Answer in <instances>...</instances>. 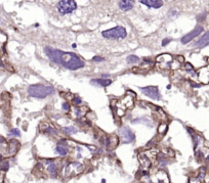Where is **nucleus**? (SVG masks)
<instances>
[{"instance_id":"nucleus-1","label":"nucleus","mask_w":209,"mask_h":183,"mask_svg":"<svg viewBox=\"0 0 209 183\" xmlns=\"http://www.w3.org/2000/svg\"><path fill=\"white\" fill-rule=\"evenodd\" d=\"M44 51L50 60H52L56 63H59V65H62L69 70L75 71L84 67V62L75 53L65 52V51L54 49L49 46L44 48Z\"/></svg>"},{"instance_id":"nucleus-2","label":"nucleus","mask_w":209,"mask_h":183,"mask_svg":"<svg viewBox=\"0 0 209 183\" xmlns=\"http://www.w3.org/2000/svg\"><path fill=\"white\" fill-rule=\"evenodd\" d=\"M53 92H54L53 87H51V86H45L42 84L31 85L29 86L28 88L29 95L36 98H45L46 96L52 94Z\"/></svg>"},{"instance_id":"nucleus-3","label":"nucleus","mask_w":209,"mask_h":183,"mask_svg":"<svg viewBox=\"0 0 209 183\" xmlns=\"http://www.w3.org/2000/svg\"><path fill=\"white\" fill-rule=\"evenodd\" d=\"M158 158V152L156 150H148L139 153V161L144 171H148L153 166V163Z\"/></svg>"},{"instance_id":"nucleus-4","label":"nucleus","mask_w":209,"mask_h":183,"mask_svg":"<svg viewBox=\"0 0 209 183\" xmlns=\"http://www.w3.org/2000/svg\"><path fill=\"white\" fill-rule=\"evenodd\" d=\"M102 35L106 39H123L127 36V32L125 30V28L118 26V27L104 31Z\"/></svg>"},{"instance_id":"nucleus-5","label":"nucleus","mask_w":209,"mask_h":183,"mask_svg":"<svg viewBox=\"0 0 209 183\" xmlns=\"http://www.w3.org/2000/svg\"><path fill=\"white\" fill-rule=\"evenodd\" d=\"M56 8L61 14H69L77 8V4L74 0H61L57 2Z\"/></svg>"},{"instance_id":"nucleus-6","label":"nucleus","mask_w":209,"mask_h":183,"mask_svg":"<svg viewBox=\"0 0 209 183\" xmlns=\"http://www.w3.org/2000/svg\"><path fill=\"white\" fill-rule=\"evenodd\" d=\"M133 99H134V97H132V96L126 95L116 105V113H117V115L119 116V117L124 116L125 113H126V110H128V108H131L133 107V104H134Z\"/></svg>"},{"instance_id":"nucleus-7","label":"nucleus","mask_w":209,"mask_h":183,"mask_svg":"<svg viewBox=\"0 0 209 183\" xmlns=\"http://www.w3.org/2000/svg\"><path fill=\"white\" fill-rule=\"evenodd\" d=\"M84 171V165L79 162H72L65 168L66 177H74Z\"/></svg>"},{"instance_id":"nucleus-8","label":"nucleus","mask_w":209,"mask_h":183,"mask_svg":"<svg viewBox=\"0 0 209 183\" xmlns=\"http://www.w3.org/2000/svg\"><path fill=\"white\" fill-rule=\"evenodd\" d=\"M57 162L54 160H41L40 166H42L45 171L50 175L51 177H56L59 171V166H57Z\"/></svg>"},{"instance_id":"nucleus-9","label":"nucleus","mask_w":209,"mask_h":183,"mask_svg":"<svg viewBox=\"0 0 209 183\" xmlns=\"http://www.w3.org/2000/svg\"><path fill=\"white\" fill-rule=\"evenodd\" d=\"M120 139L121 142L124 144L131 143L136 139V135L132 132V130H130L128 127H122L120 129Z\"/></svg>"},{"instance_id":"nucleus-10","label":"nucleus","mask_w":209,"mask_h":183,"mask_svg":"<svg viewBox=\"0 0 209 183\" xmlns=\"http://www.w3.org/2000/svg\"><path fill=\"white\" fill-rule=\"evenodd\" d=\"M150 183H170L168 175L163 170H159L150 177Z\"/></svg>"},{"instance_id":"nucleus-11","label":"nucleus","mask_w":209,"mask_h":183,"mask_svg":"<svg viewBox=\"0 0 209 183\" xmlns=\"http://www.w3.org/2000/svg\"><path fill=\"white\" fill-rule=\"evenodd\" d=\"M140 90H141V92H143L144 95H147L148 97H150V98H152V99H155V100H159V99L161 98V96H160L159 89H158V87H156V86H148V87H140Z\"/></svg>"},{"instance_id":"nucleus-12","label":"nucleus","mask_w":209,"mask_h":183,"mask_svg":"<svg viewBox=\"0 0 209 183\" xmlns=\"http://www.w3.org/2000/svg\"><path fill=\"white\" fill-rule=\"evenodd\" d=\"M203 31H204V28L202 27V26H197V27H196L192 32H190L189 34H186V36H184V37L182 38V44L189 43L190 41H192L193 39H194V38L198 37L199 35H200Z\"/></svg>"},{"instance_id":"nucleus-13","label":"nucleus","mask_w":209,"mask_h":183,"mask_svg":"<svg viewBox=\"0 0 209 183\" xmlns=\"http://www.w3.org/2000/svg\"><path fill=\"white\" fill-rule=\"evenodd\" d=\"M156 60L159 65L165 67V68H170L171 63H172V56L170 55V54H166V53L161 54V55H159L158 57H157Z\"/></svg>"},{"instance_id":"nucleus-14","label":"nucleus","mask_w":209,"mask_h":183,"mask_svg":"<svg viewBox=\"0 0 209 183\" xmlns=\"http://www.w3.org/2000/svg\"><path fill=\"white\" fill-rule=\"evenodd\" d=\"M198 78L201 83L208 84L209 83V66L204 67L198 71Z\"/></svg>"},{"instance_id":"nucleus-15","label":"nucleus","mask_w":209,"mask_h":183,"mask_svg":"<svg viewBox=\"0 0 209 183\" xmlns=\"http://www.w3.org/2000/svg\"><path fill=\"white\" fill-rule=\"evenodd\" d=\"M106 143V146H108L109 148H110L111 150L116 148V146L118 145L119 143V138L116 136V135H113V136H110L109 138H107L105 141Z\"/></svg>"},{"instance_id":"nucleus-16","label":"nucleus","mask_w":209,"mask_h":183,"mask_svg":"<svg viewBox=\"0 0 209 183\" xmlns=\"http://www.w3.org/2000/svg\"><path fill=\"white\" fill-rule=\"evenodd\" d=\"M207 45H209V32L205 33L203 36H202L200 39L195 43L194 46L197 47V48H202V47H205Z\"/></svg>"},{"instance_id":"nucleus-17","label":"nucleus","mask_w":209,"mask_h":183,"mask_svg":"<svg viewBox=\"0 0 209 183\" xmlns=\"http://www.w3.org/2000/svg\"><path fill=\"white\" fill-rule=\"evenodd\" d=\"M140 3L152 8H160L163 5V2L160 0H140Z\"/></svg>"},{"instance_id":"nucleus-18","label":"nucleus","mask_w":209,"mask_h":183,"mask_svg":"<svg viewBox=\"0 0 209 183\" xmlns=\"http://www.w3.org/2000/svg\"><path fill=\"white\" fill-rule=\"evenodd\" d=\"M90 83L92 85L98 86V87H107V86L112 84V81L109 79H93Z\"/></svg>"},{"instance_id":"nucleus-19","label":"nucleus","mask_w":209,"mask_h":183,"mask_svg":"<svg viewBox=\"0 0 209 183\" xmlns=\"http://www.w3.org/2000/svg\"><path fill=\"white\" fill-rule=\"evenodd\" d=\"M19 147H20V143L17 140H11L8 144V150H7V156H14L15 152H18Z\"/></svg>"},{"instance_id":"nucleus-20","label":"nucleus","mask_w":209,"mask_h":183,"mask_svg":"<svg viewBox=\"0 0 209 183\" xmlns=\"http://www.w3.org/2000/svg\"><path fill=\"white\" fill-rule=\"evenodd\" d=\"M119 6H120L122 10L127 11V10H130V9L133 7V2L129 1V0H122V1L119 2Z\"/></svg>"},{"instance_id":"nucleus-21","label":"nucleus","mask_w":209,"mask_h":183,"mask_svg":"<svg viewBox=\"0 0 209 183\" xmlns=\"http://www.w3.org/2000/svg\"><path fill=\"white\" fill-rule=\"evenodd\" d=\"M56 152H59L61 156H67V153H68V147H67L66 144L59 143L56 145Z\"/></svg>"},{"instance_id":"nucleus-22","label":"nucleus","mask_w":209,"mask_h":183,"mask_svg":"<svg viewBox=\"0 0 209 183\" xmlns=\"http://www.w3.org/2000/svg\"><path fill=\"white\" fill-rule=\"evenodd\" d=\"M132 123H133V124H136V123H143V124H146L147 126H149V127L152 126V121H151L150 119L144 118V117H143V118H139V119H136V120H133V121H132Z\"/></svg>"},{"instance_id":"nucleus-23","label":"nucleus","mask_w":209,"mask_h":183,"mask_svg":"<svg viewBox=\"0 0 209 183\" xmlns=\"http://www.w3.org/2000/svg\"><path fill=\"white\" fill-rule=\"evenodd\" d=\"M85 113H86V112H83V108H74V114L76 115V117H77V118H81V117H83V116L85 115Z\"/></svg>"},{"instance_id":"nucleus-24","label":"nucleus","mask_w":209,"mask_h":183,"mask_svg":"<svg viewBox=\"0 0 209 183\" xmlns=\"http://www.w3.org/2000/svg\"><path fill=\"white\" fill-rule=\"evenodd\" d=\"M63 131H64V132H66L67 134H75V133H77V130L74 127H64Z\"/></svg>"},{"instance_id":"nucleus-25","label":"nucleus","mask_w":209,"mask_h":183,"mask_svg":"<svg viewBox=\"0 0 209 183\" xmlns=\"http://www.w3.org/2000/svg\"><path fill=\"white\" fill-rule=\"evenodd\" d=\"M126 60H127V63H139L140 59L136 55H129L127 57Z\"/></svg>"},{"instance_id":"nucleus-26","label":"nucleus","mask_w":209,"mask_h":183,"mask_svg":"<svg viewBox=\"0 0 209 183\" xmlns=\"http://www.w3.org/2000/svg\"><path fill=\"white\" fill-rule=\"evenodd\" d=\"M7 169H8V162H6V161H1V162H0V170L7 171Z\"/></svg>"},{"instance_id":"nucleus-27","label":"nucleus","mask_w":209,"mask_h":183,"mask_svg":"<svg viewBox=\"0 0 209 183\" xmlns=\"http://www.w3.org/2000/svg\"><path fill=\"white\" fill-rule=\"evenodd\" d=\"M166 130H167V125L165 124V123H163V124H161L159 126V129H158V133L159 134H164L166 132Z\"/></svg>"},{"instance_id":"nucleus-28","label":"nucleus","mask_w":209,"mask_h":183,"mask_svg":"<svg viewBox=\"0 0 209 183\" xmlns=\"http://www.w3.org/2000/svg\"><path fill=\"white\" fill-rule=\"evenodd\" d=\"M45 133L47 134H51V135H56V130H54L52 127L47 126L45 129Z\"/></svg>"},{"instance_id":"nucleus-29","label":"nucleus","mask_w":209,"mask_h":183,"mask_svg":"<svg viewBox=\"0 0 209 183\" xmlns=\"http://www.w3.org/2000/svg\"><path fill=\"white\" fill-rule=\"evenodd\" d=\"M72 101H73L74 105H76V107H79V105H81V102H82L81 98H80V97H74L72 99Z\"/></svg>"},{"instance_id":"nucleus-30","label":"nucleus","mask_w":209,"mask_h":183,"mask_svg":"<svg viewBox=\"0 0 209 183\" xmlns=\"http://www.w3.org/2000/svg\"><path fill=\"white\" fill-rule=\"evenodd\" d=\"M10 135L11 136H20L21 133L18 129H11L10 130Z\"/></svg>"},{"instance_id":"nucleus-31","label":"nucleus","mask_w":209,"mask_h":183,"mask_svg":"<svg viewBox=\"0 0 209 183\" xmlns=\"http://www.w3.org/2000/svg\"><path fill=\"white\" fill-rule=\"evenodd\" d=\"M62 108H63V110L66 111V112H69L70 111V105H69L68 102H64V104H62Z\"/></svg>"},{"instance_id":"nucleus-32","label":"nucleus","mask_w":209,"mask_h":183,"mask_svg":"<svg viewBox=\"0 0 209 183\" xmlns=\"http://www.w3.org/2000/svg\"><path fill=\"white\" fill-rule=\"evenodd\" d=\"M171 40H172L171 38H166V39H164V40L162 41V46H166L167 44H168Z\"/></svg>"},{"instance_id":"nucleus-33","label":"nucleus","mask_w":209,"mask_h":183,"mask_svg":"<svg viewBox=\"0 0 209 183\" xmlns=\"http://www.w3.org/2000/svg\"><path fill=\"white\" fill-rule=\"evenodd\" d=\"M92 59L94 60V62H102L105 59H104V57H99V56H94Z\"/></svg>"},{"instance_id":"nucleus-34","label":"nucleus","mask_w":209,"mask_h":183,"mask_svg":"<svg viewBox=\"0 0 209 183\" xmlns=\"http://www.w3.org/2000/svg\"><path fill=\"white\" fill-rule=\"evenodd\" d=\"M178 59L181 63H184V57H182V56H178Z\"/></svg>"},{"instance_id":"nucleus-35","label":"nucleus","mask_w":209,"mask_h":183,"mask_svg":"<svg viewBox=\"0 0 209 183\" xmlns=\"http://www.w3.org/2000/svg\"><path fill=\"white\" fill-rule=\"evenodd\" d=\"M109 75H102V78H108Z\"/></svg>"},{"instance_id":"nucleus-36","label":"nucleus","mask_w":209,"mask_h":183,"mask_svg":"<svg viewBox=\"0 0 209 183\" xmlns=\"http://www.w3.org/2000/svg\"><path fill=\"white\" fill-rule=\"evenodd\" d=\"M207 60H208V63H209V59H207Z\"/></svg>"}]
</instances>
